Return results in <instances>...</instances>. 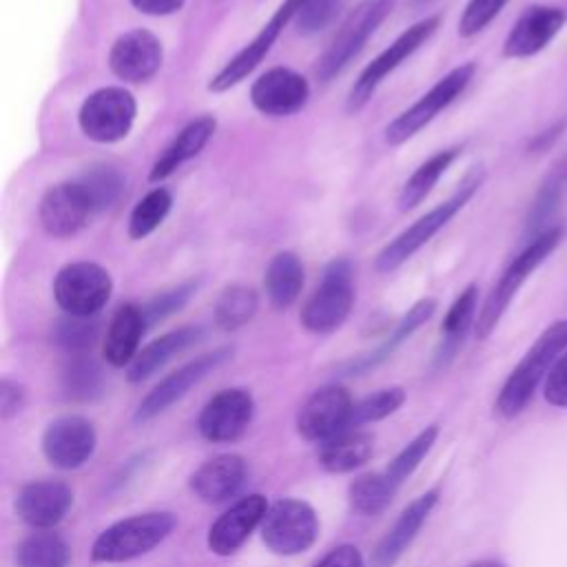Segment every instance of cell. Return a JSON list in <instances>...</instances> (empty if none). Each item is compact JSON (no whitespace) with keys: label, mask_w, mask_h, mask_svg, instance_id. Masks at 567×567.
Segmentation results:
<instances>
[{"label":"cell","mask_w":567,"mask_h":567,"mask_svg":"<svg viewBox=\"0 0 567 567\" xmlns=\"http://www.w3.org/2000/svg\"><path fill=\"white\" fill-rule=\"evenodd\" d=\"M485 171L483 166H474L458 184V188L439 206L430 208L425 215H421L416 221H412L408 228H403L394 239H390L379 255L374 257L377 272H392L399 266H403L414 252H419L441 228L447 226L452 217L458 215V210L476 195V190L483 186Z\"/></svg>","instance_id":"obj_1"},{"label":"cell","mask_w":567,"mask_h":567,"mask_svg":"<svg viewBox=\"0 0 567 567\" xmlns=\"http://www.w3.org/2000/svg\"><path fill=\"white\" fill-rule=\"evenodd\" d=\"M567 348V319L554 321L543 334L532 343L527 354L516 363V368L505 379L498 396L496 412L503 419H514L520 414L538 390L540 381L547 377L556 359Z\"/></svg>","instance_id":"obj_2"},{"label":"cell","mask_w":567,"mask_h":567,"mask_svg":"<svg viewBox=\"0 0 567 567\" xmlns=\"http://www.w3.org/2000/svg\"><path fill=\"white\" fill-rule=\"evenodd\" d=\"M560 237H563V230L558 226H551L540 235L532 237V241L509 261V266L503 270V275L489 290L487 299L483 301V308L478 310L476 328H474L478 339H487L494 332V328L498 326L501 317L509 308L520 286L554 252V248L560 244Z\"/></svg>","instance_id":"obj_3"},{"label":"cell","mask_w":567,"mask_h":567,"mask_svg":"<svg viewBox=\"0 0 567 567\" xmlns=\"http://www.w3.org/2000/svg\"><path fill=\"white\" fill-rule=\"evenodd\" d=\"M177 525L171 512H146L109 525L91 545L95 563H126L148 554Z\"/></svg>","instance_id":"obj_4"},{"label":"cell","mask_w":567,"mask_h":567,"mask_svg":"<svg viewBox=\"0 0 567 567\" xmlns=\"http://www.w3.org/2000/svg\"><path fill=\"white\" fill-rule=\"evenodd\" d=\"M354 303V270L350 259L334 257L326 264L321 281L299 312L301 326L312 334H330L343 326Z\"/></svg>","instance_id":"obj_5"},{"label":"cell","mask_w":567,"mask_h":567,"mask_svg":"<svg viewBox=\"0 0 567 567\" xmlns=\"http://www.w3.org/2000/svg\"><path fill=\"white\" fill-rule=\"evenodd\" d=\"M394 2L396 0H361L348 13L341 29L334 33V38L317 60L315 73L321 82H330L361 53L370 35L392 13Z\"/></svg>","instance_id":"obj_6"},{"label":"cell","mask_w":567,"mask_h":567,"mask_svg":"<svg viewBox=\"0 0 567 567\" xmlns=\"http://www.w3.org/2000/svg\"><path fill=\"white\" fill-rule=\"evenodd\" d=\"M439 27H441V16H425L423 20L414 22L412 27H408L370 64H365L363 71L359 73V78L354 80V84L348 91V97H346L348 113L361 111L372 100V95L377 93L381 82L392 71H396L408 58H412L436 33Z\"/></svg>","instance_id":"obj_7"},{"label":"cell","mask_w":567,"mask_h":567,"mask_svg":"<svg viewBox=\"0 0 567 567\" xmlns=\"http://www.w3.org/2000/svg\"><path fill=\"white\" fill-rule=\"evenodd\" d=\"M476 73L474 62H465L447 71L436 84L430 86L412 106L401 111L385 128L383 140L390 146H401L408 140H412L416 133H421L441 111H445L461 93L470 86L472 78Z\"/></svg>","instance_id":"obj_8"},{"label":"cell","mask_w":567,"mask_h":567,"mask_svg":"<svg viewBox=\"0 0 567 567\" xmlns=\"http://www.w3.org/2000/svg\"><path fill=\"white\" fill-rule=\"evenodd\" d=\"M137 102L124 86H102L89 93L78 111V124L84 137L97 144L124 140L135 122Z\"/></svg>","instance_id":"obj_9"},{"label":"cell","mask_w":567,"mask_h":567,"mask_svg":"<svg viewBox=\"0 0 567 567\" xmlns=\"http://www.w3.org/2000/svg\"><path fill=\"white\" fill-rule=\"evenodd\" d=\"M113 279L95 261H71L53 279V299L64 315L95 317L111 299Z\"/></svg>","instance_id":"obj_10"},{"label":"cell","mask_w":567,"mask_h":567,"mask_svg":"<svg viewBox=\"0 0 567 567\" xmlns=\"http://www.w3.org/2000/svg\"><path fill=\"white\" fill-rule=\"evenodd\" d=\"M319 534V520L306 501L281 498L272 503L261 523L264 545L279 556H297L310 549Z\"/></svg>","instance_id":"obj_11"},{"label":"cell","mask_w":567,"mask_h":567,"mask_svg":"<svg viewBox=\"0 0 567 567\" xmlns=\"http://www.w3.org/2000/svg\"><path fill=\"white\" fill-rule=\"evenodd\" d=\"M230 357H233V348L224 346V348L204 352V354L195 357L193 361L184 363L182 368L173 370L140 401V405L133 414V421L146 423V421L155 419L157 414L166 412L173 403H177L182 396H186L190 392V388H195L199 381H204L213 370L224 365Z\"/></svg>","instance_id":"obj_12"},{"label":"cell","mask_w":567,"mask_h":567,"mask_svg":"<svg viewBox=\"0 0 567 567\" xmlns=\"http://www.w3.org/2000/svg\"><path fill=\"white\" fill-rule=\"evenodd\" d=\"M303 0H284L277 11L270 16V20L257 31V35L241 47L208 82V91L213 93H224L233 86H237L241 80H246L268 55L281 31L295 20L299 7Z\"/></svg>","instance_id":"obj_13"},{"label":"cell","mask_w":567,"mask_h":567,"mask_svg":"<svg viewBox=\"0 0 567 567\" xmlns=\"http://www.w3.org/2000/svg\"><path fill=\"white\" fill-rule=\"evenodd\" d=\"M352 405L354 401L343 385H337V383L321 385L299 408L297 432L306 441L323 443L337 436L339 432L348 430Z\"/></svg>","instance_id":"obj_14"},{"label":"cell","mask_w":567,"mask_h":567,"mask_svg":"<svg viewBox=\"0 0 567 567\" xmlns=\"http://www.w3.org/2000/svg\"><path fill=\"white\" fill-rule=\"evenodd\" d=\"M252 414V394L244 388H226L204 405L197 427L208 443H233L248 430Z\"/></svg>","instance_id":"obj_15"},{"label":"cell","mask_w":567,"mask_h":567,"mask_svg":"<svg viewBox=\"0 0 567 567\" xmlns=\"http://www.w3.org/2000/svg\"><path fill=\"white\" fill-rule=\"evenodd\" d=\"M164 62V47L148 29H131L122 33L109 51L111 73L128 84L151 80Z\"/></svg>","instance_id":"obj_16"},{"label":"cell","mask_w":567,"mask_h":567,"mask_svg":"<svg viewBox=\"0 0 567 567\" xmlns=\"http://www.w3.org/2000/svg\"><path fill=\"white\" fill-rule=\"evenodd\" d=\"M97 443L95 427L89 419L66 414L53 419L42 434V452L47 461L60 470H75L84 465Z\"/></svg>","instance_id":"obj_17"},{"label":"cell","mask_w":567,"mask_h":567,"mask_svg":"<svg viewBox=\"0 0 567 567\" xmlns=\"http://www.w3.org/2000/svg\"><path fill=\"white\" fill-rule=\"evenodd\" d=\"M308 97V80L288 66L268 69L250 86L252 106L268 117L295 115L306 106Z\"/></svg>","instance_id":"obj_18"},{"label":"cell","mask_w":567,"mask_h":567,"mask_svg":"<svg viewBox=\"0 0 567 567\" xmlns=\"http://www.w3.org/2000/svg\"><path fill=\"white\" fill-rule=\"evenodd\" d=\"M567 13L556 4H529L503 42L505 58H532L540 53L565 27Z\"/></svg>","instance_id":"obj_19"},{"label":"cell","mask_w":567,"mask_h":567,"mask_svg":"<svg viewBox=\"0 0 567 567\" xmlns=\"http://www.w3.org/2000/svg\"><path fill=\"white\" fill-rule=\"evenodd\" d=\"M93 208L75 182H60L40 199L38 217L44 233L53 239H69L78 235L91 219Z\"/></svg>","instance_id":"obj_20"},{"label":"cell","mask_w":567,"mask_h":567,"mask_svg":"<svg viewBox=\"0 0 567 567\" xmlns=\"http://www.w3.org/2000/svg\"><path fill=\"white\" fill-rule=\"evenodd\" d=\"M268 507L270 505L266 503V498L261 494H248V496H241L239 501H235L210 525L208 536H206L208 549L217 556L235 554L248 540V536L257 527H261Z\"/></svg>","instance_id":"obj_21"},{"label":"cell","mask_w":567,"mask_h":567,"mask_svg":"<svg viewBox=\"0 0 567 567\" xmlns=\"http://www.w3.org/2000/svg\"><path fill=\"white\" fill-rule=\"evenodd\" d=\"M73 505V492L62 481H35L16 496L18 516L33 529H53Z\"/></svg>","instance_id":"obj_22"},{"label":"cell","mask_w":567,"mask_h":567,"mask_svg":"<svg viewBox=\"0 0 567 567\" xmlns=\"http://www.w3.org/2000/svg\"><path fill=\"white\" fill-rule=\"evenodd\" d=\"M248 476L246 461L239 454H219L202 463L190 476L193 494L204 503H224L239 494Z\"/></svg>","instance_id":"obj_23"},{"label":"cell","mask_w":567,"mask_h":567,"mask_svg":"<svg viewBox=\"0 0 567 567\" xmlns=\"http://www.w3.org/2000/svg\"><path fill=\"white\" fill-rule=\"evenodd\" d=\"M439 503V492L436 489H427L425 494L416 496L394 520V525L388 529V534L379 540L374 554H372V565L374 567H392L403 551L412 545V540L416 538L419 529L423 527V523L427 520V516L432 514V509Z\"/></svg>","instance_id":"obj_24"},{"label":"cell","mask_w":567,"mask_h":567,"mask_svg":"<svg viewBox=\"0 0 567 567\" xmlns=\"http://www.w3.org/2000/svg\"><path fill=\"white\" fill-rule=\"evenodd\" d=\"M215 128H217V120L213 115H199L190 120L186 126H182L179 133L171 140V144L153 162L148 171V182L159 184L166 177H171L182 164L197 157L215 135Z\"/></svg>","instance_id":"obj_25"},{"label":"cell","mask_w":567,"mask_h":567,"mask_svg":"<svg viewBox=\"0 0 567 567\" xmlns=\"http://www.w3.org/2000/svg\"><path fill=\"white\" fill-rule=\"evenodd\" d=\"M144 332H146V321H144L142 306H135V303L120 306L106 328V337L102 346L104 361L113 368H124V365L128 368L140 352L137 348Z\"/></svg>","instance_id":"obj_26"},{"label":"cell","mask_w":567,"mask_h":567,"mask_svg":"<svg viewBox=\"0 0 567 567\" xmlns=\"http://www.w3.org/2000/svg\"><path fill=\"white\" fill-rule=\"evenodd\" d=\"M204 337V328L202 326H182L177 330L164 332L162 337L153 339L151 343H146L137 357L133 359V363L126 368V379L131 383H142L148 377H153L159 368H164L175 354L188 350L190 346H195L199 339Z\"/></svg>","instance_id":"obj_27"},{"label":"cell","mask_w":567,"mask_h":567,"mask_svg":"<svg viewBox=\"0 0 567 567\" xmlns=\"http://www.w3.org/2000/svg\"><path fill=\"white\" fill-rule=\"evenodd\" d=\"M434 310H436V301H434L432 297H423V299H419L416 303H412L410 310H408V312L399 319V323L392 328V332H390L374 350H370V352H365V354H361V357H357V359H352V361H348V363L343 365V374H348V377L363 374V372L377 368L379 363H383L388 357H392V352H394L405 339H410V337L434 315Z\"/></svg>","instance_id":"obj_28"},{"label":"cell","mask_w":567,"mask_h":567,"mask_svg":"<svg viewBox=\"0 0 567 567\" xmlns=\"http://www.w3.org/2000/svg\"><path fill=\"white\" fill-rule=\"evenodd\" d=\"M476 301H478V288H476V284H470L458 292V297L447 308V312L443 317V323H441L443 339H441V343L436 348V354H434V365L436 368H445L456 357L465 334L472 328L474 312H476Z\"/></svg>","instance_id":"obj_29"},{"label":"cell","mask_w":567,"mask_h":567,"mask_svg":"<svg viewBox=\"0 0 567 567\" xmlns=\"http://www.w3.org/2000/svg\"><path fill=\"white\" fill-rule=\"evenodd\" d=\"M374 439L368 432L346 430L321 443L319 465L330 474H346L365 465L372 456Z\"/></svg>","instance_id":"obj_30"},{"label":"cell","mask_w":567,"mask_h":567,"mask_svg":"<svg viewBox=\"0 0 567 567\" xmlns=\"http://www.w3.org/2000/svg\"><path fill=\"white\" fill-rule=\"evenodd\" d=\"M264 288L270 299V303L277 310L290 308L303 288V264L292 250H281L277 252L264 275Z\"/></svg>","instance_id":"obj_31"},{"label":"cell","mask_w":567,"mask_h":567,"mask_svg":"<svg viewBox=\"0 0 567 567\" xmlns=\"http://www.w3.org/2000/svg\"><path fill=\"white\" fill-rule=\"evenodd\" d=\"M461 148L452 146V148H443L436 151L434 155H430L425 162H421L414 173L403 182L401 193H399V208L401 210H412L416 208L436 186V182L441 179V175L452 166V162L458 157Z\"/></svg>","instance_id":"obj_32"},{"label":"cell","mask_w":567,"mask_h":567,"mask_svg":"<svg viewBox=\"0 0 567 567\" xmlns=\"http://www.w3.org/2000/svg\"><path fill=\"white\" fill-rule=\"evenodd\" d=\"M73 182L80 186L93 213H102L117 204L126 188L124 175L109 164H93L86 171H82Z\"/></svg>","instance_id":"obj_33"},{"label":"cell","mask_w":567,"mask_h":567,"mask_svg":"<svg viewBox=\"0 0 567 567\" xmlns=\"http://www.w3.org/2000/svg\"><path fill=\"white\" fill-rule=\"evenodd\" d=\"M16 563L18 567H66L69 545L60 534L38 529L18 545Z\"/></svg>","instance_id":"obj_34"},{"label":"cell","mask_w":567,"mask_h":567,"mask_svg":"<svg viewBox=\"0 0 567 567\" xmlns=\"http://www.w3.org/2000/svg\"><path fill=\"white\" fill-rule=\"evenodd\" d=\"M565 190H567V159H563L560 164H556L549 171V175L543 179V184L532 202V208L527 213V230L534 237L540 235L543 230L551 228L549 219L554 217L556 208L560 206Z\"/></svg>","instance_id":"obj_35"},{"label":"cell","mask_w":567,"mask_h":567,"mask_svg":"<svg viewBox=\"0 0 567 567\" xmlns=\"http://www.w3.org/2000/svg\"><path fill=\"white\" fill-rule=\"evenodd\" d=\"M396 485L388 478L385 472H372L354 478L348 487V498L354 512L363 516L381 514L394 498Z\"/></svg>","instance_id":"obj_36"},{"label":"cell","mask_w":567,"mask_h":567,"mask_svg":"<svg viewBox=\"0 0 567 567\" xmlns=\"http://www.w3.org/2000/svg\"><path fill=\"white\" fill-rule=\"evenodd\" d=\"M173 206V195L168 188L164 186H155L153 190H148L131 210L128 215V237L131 239H146L151 233H155L162 221L166 219V215L171 213Z\"/></svg>","instance_id":"obj_37"},{"label":"cell","mask_w":567,"mask_h":567,"mask_svg":"<svg viewBox=\"0 0 567 567\" xmlns=\"http://www.w3.org/2000/svg\"><path fill=\"white\" fill-rule=\"evenodd\" d=\"M257 308H259V299L252 288L241 286V284L228 286L219 292V297L215 301V308H213L215 323L224 330H237L255 317Z\"/></svg>","instance_id":"obj_38"},{"label":"cell","mask_w":567,"mask_h":567,"mask_svg":"<svg viewBox=\"0 0 567 567\" xmlns=\"http://www.w3.org/2000/svg\"><path fill=\"white\" fill-rule=\"evenodd\" d=\"M62 390L71 401H91L102 392V370L86 354H73L62 370Z\"/></svg>","instance_id":"obj_39"},{"label":"cell","mask_w":567,"mask_h":567,"mask_svg":"<svg viewBox=\"0 0 567 567\" xmlns=\"http://www.w3.org/2000/svg\"><path fill=\"white\" fill-rule=\"evenodd\" d=\"M403 401H405L403 388H383L374 394L363 396L361 401H354L348 430H357L363 423H374L394 414L403 405Z\"/></svg>","instance_id":"obj_40"},{"label":"cell","mask_w":567,"mask_h":567,"mask_svg":"<svg viewBox=\"0 0 567 567\" xmlns=\"http://www.w3.org/2000/svg\"><path fill=\"white\" fill-rule=\"evenodd\" d=\"M439 436V427L436 425H427L425 430H421L385 467L388 478L399 487L419 465L421 461L430 454V450L434 447Z\"/></svg>","instance_id":"obj_41"},{"label":"cell","mask_w":567,"mask_h":567,"mask_svg":"<svg viewBox=\"0 0 567 567\" xmlns=\"http://www.w3.org/2000/svg\"><path fill=\"white\" fill-rule=\"evenodd\" d=\"M100 337V323L95 317L64 315L53 328V341L71 354H84Z\"/></svg>","instance_id":"obj_42"},{"label":"cell","mask_w":567,"mask_h":567,"mask_svg":"<svg viewBox=\"0 0 567 567\" xmlns=\"http://www.w3.org/2000/svg\"><path fill=\"white\" fill-rule=\"evenodd\" d=\"M197 288H199V281L190 279V281H182L177 286L159 292L157 297H153L146 306H142L146 328H151V326L168 319L171 315L179 312L190 301V297L197 292Z\"/></svg>","instance_id":"obj_43"},{"label":"cell","mask_w":567,"mask_h":567,"mask_svg":"<svg viewBox=\"0 0 567 567\" xmlns=\"http://www.w3.org/2000/svg\"><path fill=\"white\" fill-rule=\"evenodd\" d=\"M341 7L343 0H303L292 22L301 35H315L337 20Z\"/></svg>","instance_id":"obj_44"},{"label":"cell","mask_w":567,"mask_h":567,"mask_svg":"<svg viewBox=\"0 0 567 567\" xmlns=\"http://www.w3.org/2000/svg\"><path fill=\"white\" fill-rule=\"evenodd\" d=\"M509 0H467L461 18H458V35L472 38L481 33L507 4Z\"/></svg>","instance_id":"obj_45"},{"label":"cell","mask_w":567,"mask_h":567,"mask_svg":"<svg viewBox=\"0 0 567 567\" xmlns=\"http://www.w3.org/2000/svg\"><path fill=\"white\" fill-rule=\"evenodd\" d=\"M543 396L556 408H567V350L556 359L543 383Z\"/></svg>","instance_id":"obj_46"},{"label":"cell","mask_w":567,"mask_h":567,"mask_svg":"<svg viewBox=\"0 0 567 567\" xmlns=\"http://www.w3.org/2000/svg\"><path fill=\"white\" fill-rule=\"evenodd\" d=\"M24 405V388L11 379L0 381V416L11 419Z\"/></svg>","instance_id":"obj_47"},{"label":"cell","mask_w":567,"mask_h":567,"mask_svg":"<svg viewBox=\"0 0 567 567\" xmlns=\"http://www.w3.org/2000/svg\"><path fill=\"white\" fill-rule=\"evenodd\" d=\"M315 567H363V556L354 545H339L330 549Z\"/></svg>","instance_id":"obj_48"},{"label":"cell","mask_w":567,"mask_h":567,"mask_svg":"<svg viewBox=\"0 0 567 567\" xmlns=\"http://www.w3.org/2000/svg\"><path fill=\"white\" fill-rule=\"evenodd\" d=\"M186 0H131V4L146 16H171L184 7Z\"/></svg>","instance_id":"obj_49"},{"label":"cell","mask_w":567,"mask_h":567,"mask_svg":"<svg viewBox=\"0 0 567 567\" xmlns=\"http://www.w3.org/2000/svg\"><path fill=\"white\" fill-rule=\"evenodd\" d=\"M563 128H565V122H560V124H554L549 131L540 133V135H538V137H536L532 144H529V151H545V148H549V146H551V142L560 137Z\"/></svg>","instance_id":"obj_50"},{"label":"cell","mask_w":567,"mask_h":567,"mask_svg":"<svg viewBox=\"0 0 567 567\" xmlns=\"http://www.w3.org/2000/svg\"><path fill=\"white\" fill-rule=\"evenodd\" d=\"M470 567H505V565H501V563H496V560H478V563H474V565H470Z\"/></svg>","instance_id":"obj_51"},{"label":"cell","mask_w":567,"mask_h":567,"mask_svg":"<svg viewBox=\"0 0 567 567\" xmlns=\"http://www.w3.org/2000/svg\"><path fill=\"white\" fill-rule=\"evenodd\" d=\"M414 7H423V4H430L432 0H410Z\"/></svg>","instance_id":"obj_52"}]
</instances>
